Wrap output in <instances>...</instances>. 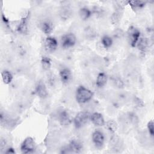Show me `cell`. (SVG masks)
<instances>
[{
	"instance_id": "6da1fadb",
	"label": "cell",
	"mask_w": 154,
	"mask_h": 154,
	"mask_svg": "<svg viewBox=\"0 0 154 154\" xmlns=\"http://www.w3.org/2000/svg\"><path fill=\"white\" fill-rule=\"evenodd\" d=\"M93 92L84 86H79L76 89V99L78 102L85 103L91 99L93 97Z\"/></svg>"
},
{
	"instance_id": "7a4b0ae2",
	"label": "cell",
	"mask_w": 154,
	"mask_h": 154,
	"mask_svg": "<svg viewBox=\"0 0 154 154\" xmlns=\"http://www.w3.org/2000/svg\"><path fill=\"white\" fill-rule=\"evenodd\" d=\"M91 114L87 111L78 112L73 119V123L76 128H81L90 120Z\"/></svg>"
},
{
	"instance_id": "3957f363",
	"label": "cell",
	"mask_w": 154,
	"mask_h": 154,
	"mask_svg": "<svg viewBox=\"0 0 154 154\" xmlns=\"http://www.w3.org/2000/svg\"><path fill=\"white\" fill-rule=\"evenodd\" d=\"M140 31L134 27L131 26L128 31V40L129 45L132 47H135L140 39Z\"/></svg>"
},
{
	"instance_id": "277c9868",
	"label": "cell",
	"mask_w": 154,
	"mask_h": 154,
	"mask_svg": "<svg viewBox=\"0 0 154 154\" xmlns=\"http://www.w3.org/2000/svg\"><path fill=\"white\" fill-rule=\"evenodd\" d=\"M35 148V144L34 140L31 137L26 138L20 146V149L23 153H32Z\"/></svg>"
},
{
	"instance_id": "5b68a950",
	"label": "cell",
	"mask_w": 154,
	"mask_h": 154,
	"mask_svg": "<svg viewBox=\"0 0 154 154\" xmlns=\"http://www.w3.org/2000/svg\"><path fill=\"white\" fill-rule=\"evenodd\" d=\"M76 42V36L73 33L66 34L62 36L61 39V46L64 48H69L73 46Z\"/></svg>"
},
{
	"instance_id": "8992f818",
	"label": "cell",
	"mask_w": 154,
	"mask_h": 154,
	"mask_svg": "<svg viewBox=\"0 0 154 154\" xmlns=\"http://www.w3.org/2000/svg\"><path fill=\"white\" fill-rule=\"evenodd\" d=\"M92 140L97 147H102L105 141V137L103 133L99 130H96L92 134Z\"/></svg>"
},
{
	"instance_id": "52a82bcc",
	"label": "cell",
	"mask_w": 154,
	"mask_h": 154,
	"mask_svg": "<svg viewBox=\"0 0 154 154\" xmlns=\"http://www.w3.org/2000/svg\"><path fill=\"white\" fill-rule=\"evenodd\" d=\"M35 91L37 95L40 98H45L48 95L45 83L42 81H40L37 83L35 88Z\"/></svg>"
},
{
	"instance_id": "ba28073f",
	"label": "cell",
	"mask_w": 154,
	"mask_h": 154,
	"mask_svg": "<svg viewBox=\"0 0 154 154\" xmlns=\"http://www.w3.org/2000/svg\"><path fill=\"white\" fill-rule=\"evenodd\" d=\"M58 42L55 38L52 37H48L45 42V47L47 51L54 52L57 48Z\"/></svg>"
},
{
	"instance_id": "9c48e42d",
	"label": "cell",
	"mask_w": 154,
	"mask_h": 154,
	"mask_svg": "<svg viewBox=\"0 0 154 154\" xmlns=\"http://www.w3.org/2000/svg\"><path fill=\"white\" fill-rule=\"evenodd\" d=\"M90 120L97 126H102L105 125V120L100 113L94 112L90 116Z\"/></svg>"
},
{
	"instance_id": "30bf717a",
	"label": "cell",
	"mask_w": 154,
	"mask_h": 154,
	"mask_svg": "<svg viewBox=\"0 0 154 154\" xmlns=\"http://www.w3.org/2000/svg\"><path fill=\"white\" fill-rule=\"evenodd\" d=\"M60 77L63 83L67 84L72 79V73L69 69L64 68L60 71Z\"/></svg>"
},
{
	"instance_id": "8fae6325",
	"label": "cell",
	"mask_w": 154,
	"mask_h": 154,
	"mask_svg": "<svg viewBox=\"0 0 154 154\" xmlns=\"http://www.w3.org/2000/svg\"><path fill=\"white\" fill-rule=\"evenodd\" d=\"M82 144L81 143L76 140H72L67 148L66 149L67 150L66 151V153H69V152H74V153H79L82 149Z\"/></svg>"
},
{
	"instance_id": "7c38bea8",
	"label": "cell",
	"mask_w": 154,
	"mask_h": 154,
	"mask_svg": "<svg viewBox=\"0 0 154 154\" xmlns=\"http://www.w3.org/2000/svg\"><path fill=\"white\" fill-rule=\"evenodd\" d=\"M59 121L62 126H68L71 123L72 120L66 111H62L59 114Z\"/></svg>"
},
{
	"instance_id": "4fadbf2b",
	"label": "cell",
	"mask_w": 154,
	"mask_h": 154,
	"mask_svg": "<svg viewBox=\"0 0 154 154\" xmlns=\"http://www.w3.org/2000/svg\"><path fill=\"white\" fill-rule=\"evenodd\" d=\"M108 77L107 75L103 73L100 72L98 74L96 79V85L98 87H103L107 82Z\"/></svg>"
},
{
	"instance_id": "5bb4252c",
	"label": "cell",
	"mask_w": 154,
	"mask_h": 154,
	"mask_svg": "<svg viewBox=\"0 0 154 154\" xmlns=\"http://www.w3.org/2000/svg\"><path fill=\"white\" fill-rule=\"evenodd\" d=\"M42 31L46 35L50 34L53 31V25L50 21H45L41 24Z\"/></svg>"
},
{
	"instance_id": "9a60e30c",
	"label": "cell",
	"mask_w": 154,
	"mask_h": 154,
	"mask_svg": "<svg viewBox=\"0 0 154 154\" xmlns=\"http://www.w3.org/2000/svg\"><path fill=\"white\" fill-rule=\"evenodd\" d=\"M17 31L22 34H26L28 31V25H27V18L26 17H23L20 22L19 23L17 28Z\"/></svg>"
},
{
	"instance_id": "2e32d148",
	"label": "cell",
	"mask_w": 154,
	"mask_h": 154,
	"mask_svg": "<svg viewBox=\"0 0 154 154\" xmlns=\"http://www.w3.org/2000/svg\"><path fill=\"white\" fill-rule=\"evenodd\" d=\"M79 15L82 20H85L91 16V11L87 7H82L79 10Z\"/></svg>"
},
{
	"instance_id": "e0dca14e",
	"label": "cell",
	"mask_w": 154,
	"mask_h": 154,
	"mask_svg": "<svg viewBox=\"0 0 154 154\" xmlns=\"http://www.w3.org/2000/svg\"><path fill=\"white\" fill-rule=\"evenodd\" d=\"M1 75H2V78L3 80V82L5 84H8L11 82L13 79V75L9 71L4 70L2 71Z\"/></svg>"
},
{
	"instance_id": "ac0fdd59",
	"label": "cell",
	"mask_w": 154,
	"mask_h": 154,
	"mask_svg": "<svg viewBox=\"0 0 154 154\" xmlns=\"http://www.w3.org/2000/svg\"><path fill=\"white\" fill-rule=\"evenodd\" d=\"M41 64L44 70H48L51 67V61L49 58L43 56L41 59Z\"/></svg>"
},
{
	"instance_id": "d6986e66",
	"label": "cell",
	"mask_w": 154,
	"mask_h": 154,
	"mask_svg": "<svg viewBox=\"0 0 154 154\" xmlns=\"http://www.w3.org/2000/svg\"><path fill=\"white\" fill-rule=\"evenodd\" d=\"M101 42L104 48H109L112 45V39L108 35H104L102 38Z\"/></svg>"
},
{
	"instance_id": "ffe728a7",
	"label": "cell",
	"mask_w": 154,
	"mask_h": 154,
	"mask_svg": "<svg viewBox=\"0 0 154 154\" xmlns=\"http://www.w3.org/2000/svg\"><path fill=\"white\" fill-rule=\"evenodd\" d=\"M137 46L140 50L144 51L148 46V41L146 38H141L139 39Z\"/></svg>"
},
{
	"instance_id": "44dd1931",
	"label": "cell",
	"mask_w": 154,
	"mask_h": 154,
	"mask_svg": "<svg viewBox=\"0 0 154 154\" xmlns=\"http://www.w3.org/2000/svg\"><path fill=\"white\" fill-rule=\"evenodd\" d=\"M106 126L107 129L112 133L116 132L117 129V125L116 122L114 120H109L106 123Z\"/></svg>"
},
{
	"instance_id": "7402d4cb",
	"label": "cell",
	"mask_w": 154,
	"mask_h": 154,
	"mask_svg": "<svg viewBox=\"0 0 154 154\" xmlns=\"http://www.w3.org/2000/svg\"><path fill=\"white\" fill-rule=\"evenodd\" d=\"M128 3L134 8H143L146 4V2L142 1H128Z\"/></svg>"
},
{
	"instance_id": "603a6c76",
	"label": "cell",
	"mask_w": 154,
	"mask_h": 154,
	"mask_svg": "<svg viewBox=\"0 0 154 154\" xmlns=\"http://www.w3.org/2000/svg\"><path fill=\"white\" fill-rule=\"evenodd\" d=\"M147 129L149 131L150 135L152 137H153L154 134V128H153V122L152 120H150L147 123Z\"/></svg>"
},
{
	"instance_id": "cb8c5ba5",
	"label": "cell",
	"mask_w": 154,
	"mask_h": 154,
	"mask_svg": "<svg viewBox=\"0 0 154 154\" xmlns=\"http://www.w3.org/2000/svg\"><path fill=\"white\" fill-rule=\"evenodd\" d=\"M119 14H120L119 12H115L114 13H113V14L112 16V18H111L112 23H116L117 22H118L119 21L120 18Z\"/></svg>"
},
{
	"instance_id": "d4e9b609",
	"label": "cell",
	"mask_w": 154,
	"mask_h": 154,
	"mask_svg": "<svg viewBox=\"0 0 154 154\" xmlns=\"http://www.w3.org/2000/svg\"><path fill=\"white\" fill-rule=\"evenodd\" d=\"M114 83H115L116 86L117 87L120 88V87H122L123 86V83L122 81L120 79H119V78L116 79L114 80Z\"/></svg>"
},
{
	"instance_id": "484cf974",
	"label": "cell",
	"mask_w": 154,
	"mask_h": 154,
	"mask_svg": "<svg viewBox=\"0 0 154 154\" xmlns=\"http://www.w3.org/2000/svg\"><path fill=\"white\" fill-rule=\"evenodd\" d=\"M5 153H14L15 151H14V149L10 147L8 149H7V150L5 152Z\"/></svg>"
}]
</instances>
